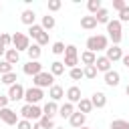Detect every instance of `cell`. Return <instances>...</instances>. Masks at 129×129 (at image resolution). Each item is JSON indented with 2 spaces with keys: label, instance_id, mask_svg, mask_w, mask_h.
<instances>
[{
  "label": "cell",
  "instance_id": "obj_32",
  "mask_svg": "<svg viewBox=\"0 0 129 129\" xmlns=\"http://www.w3.org/2000/svg\"><path fill=\"white\" fill-rule=\"evenodd\" d=\"M83 77H85V79H95V77H97V69H95V64L85 67V69H83Z\"/></svg>",
  "mask_w": 129,
  "mask_h": 129
},
{
  "label": "cell",
  "instance_id": "obj_48",
  "mask_svg": "<svg viewBox=\"0 0 129 129\" xmlns=\"http://www.w3.org/2000/svg\"><path fill=\"white\" fill-rule=\"evenodd\" d=\"M125 93H127V95H129V85H127V87H125Z\"/></svg>",
  "mask_w": 129,
  "mask_h": 129
},
{
  "label": "cell",
  "instance_id": "obj_51",
  "mask_svg": "<svg viewBox=\"0 0 129 129\" xmlns=\"http://www.w3.org/2000/svg\"><path fill=\"white\" fill-rule=\"evenodd\" d=\"M0 10H2V4H0Z\"/></svg>",
  "mask_w": 129,
  "mask_h": 129
},
{
  "label": "cell",
  "instance_id": "obj_2",
  "mask_svg": "<svg viewBox=\"0 0 129 129\" xmlns=\"http://www.w3.org/2000/svg\"><path fill=\"white\" fill-rule=\"evenodd\" d=\"M107 32H109V38L113 40V44L119 46V42H121V38H123V30H121V22H119L117 18L107 22Z\"/></svg>",
  "mask_w": 129,
  "mask_h": 129
},
{
  "label": "cell",
  "instance_id": "obj_27",
  "mask_svg": "<svg viewBox=\"0 0 129 129\" xmlns=\"http://www.w3.org/2000/svg\"><path fill=\"white\" fill-rule=\"evenodd\" d=\"M52 77H58V75H62L64 73V64L60 62V60H54V62H50V71H48Z\"/></svg>",
  "mask_w": 129,
  "mask_h": 129
},
{
  "label": "cell",
  "instance_id": "obj_45",
  "mask_svg": "<svg viewBox=\"0 0 129 129\" xmlns=\"http://www.w3.org/2000/svg\"><path fill=\"white\" fill-rule=\"evenodd\" d=\"M121 60H123V64H125V67H129V54H123V58H121Z\"/></svg>",
  "mask_w": 129,
  "mask_h": 129
},
{
  "label": "cell",
  "instance_id": "obj_44",
  "mask_svg": "<svg viewBox=\"0 0 129 129\" xmlns=\"http://www.w3.org/2000/svg\"><path fill=\"white\" fill-rule=\"evenodd\" d=\"M8 101H10L8 97H4V95H0V109H4V107L8 105Z\"/></svg>",
  "mask_w": 129,
  "mask_h": 129
},
{
  "label": "cell",
  "instance_id": "obj_12",
  "mask_svg": "<svg viewBox=\"0 0 129 129\" xmlns=\"http://www.w3.org/2000/svg\"><path fill=\"white\" fill-rule=\"evenodd\" d=\"M83 97H81V89L77 87V85H73V87H69L67 89V103H79Z\"/></svg>",
  "mask_w": 129,
  "mask_h": 129
},
{
  "label": "cell",
  "instance_id": "obj_16",
  "mask_svg": "<svg viewBox=\"0 0 129 129\" xmlns=\"http://www.w3.org/2000/svg\"><path fill=\"white\" fill-rule=\"evenodd\" d=\"M20 20H22V24H26V26H32V24H36V22H34V20H36V14H34V10H30V8L22 10V14H20Z\"/></svg>",
  "mask_w": 129,
  "mask_h": 129
},
{
  "label": "cell",
  "instance_id": "obj_14",
  "mask_svg": "<svg viewBox=\"0 0 129 129\" xmlns=\"http://www.w3.org/2000/svg\"><path fill=\"white\" fill-rule=\"evenodd\" d=\"M85 121H87V115H83V113H73L71 117H69V123L75 127V129H81V127H85Z\"/></svg>",
  "mask_w": 129,
  "mask_h": 129
},
{
  "label": "cell",
  "instance_id": "obj_5",
  "mask_svg": "<svg viewBox=\"0 0 129 129\" xmlns=\"http://www.w3.org/2000/svg\"><path fill=\"white\" fill-rule=\"evenodd\" d=\"M32 83H34V87H38V89H50L52 85H54V77L50 75V73H46V71H42V73H38L36 77H32Z\"/></svg>",
  "mask_w": 129,
  "mask_h": 129
},
{
  "label": "cell",
  "instance_id": "obj_21",
  "mask_svg": "<svg viewBox=\"0 0 129 129\" xmlns=\"http://www.w3.org/2000/svg\"><path fill=\"white\" fill-rule=\"evenodd\" d=\"M81 28H85V30H93V28H97V20H95V16H81Z\"/></svg>",
  "mask_w": 129,
  "mask_h": 129
},
{
  "label": "cell",
  "instance_id": "obj_52",
  "mask_svg": "<svg viewBox=\"0 0 129 129\" xmlns=\"http://www.w3.org/2000/svg\"><path fill=\"white\" fill-rule=\"evenodd\" d=\"M127 24H129V22H127Z\"/></svg>",
  "mask_w": 129,
  "mask_h": 129
},
{
  "label": "cell",
  "instance_id": "obj_6",
  "mask_svg": "<svg viewBox=\"0 0 129 129\" xmlns=\"http://www.w3.org/2000/svg\"><path fill=\"white\" fill-rule=\"evenodd\" d=\"M12 46L20 52V50H28V46H30V38H28V34H24V32H16V34H12Z\"/></svg>",
  "mask_w": 129,
  "mask_h": 129
},
{
  "label": "cell",
  "instance_id": "obj_15",
  "mask_svg": "<svg viewBox=\"0 0 129 129\" xmlns=\"http://www.w3.org/2000/svg\"><path fill=\"white\" fill-rule=\"evenodd\" d=\"M119 81H121V75H119L117 71L111 69L109 73H105V85H107V87H117Z\"/></svg>",
  "mask_w": 129,
  "mask_h": 129
},
{
  "label": "cell",
  "instance_id": "obj_40",
  "mask_svg": "<svg viewBox=\"0 0 129 129\" xmlns=\"http://www.w3.org/2000/svg\"><path fill=\"white\" fill-rule=\"evenodd\" d=\"M0 42L8 48V46L12 44V36H10V34H6V32H2V34H0Z\"/></svg>",
  "mask_w": 129,
  "mask_h": 129
},
{
  "label": "cell",
  "instance_id": "obj_23",
  "mask_svg": "<svg viewBox=\"0 0 129 129\" xmlns=\"http://www.w3.org/2000/svg\"><path fill=\"white\" fill-rule=\"evenodd\" d=\"M26 52H28V58H30V60H38V58H40V54H42V48L34 42V44H30V46H28V50H26Z\"/></svg>",
  "mask_w": 129,
  "mask_h": 129
},
{
  "label": "cell",
  "instance_id": "obj_7",
  "mask_svg": "<svg viewBox=\"0 0 129 129\" xmlns=\"http://www.w3.org/2000/svg\"><path fill=\"white\" fill-rule=\"evenodd\" d=\"M42 97H44V93H42V89H38V87H30V89L24 91L26 105H36V103L42 101Z\"/></svg>",
  "mask_w": 129,
  "mask_h": 129
},
{
  "label": "cell",
  "instance_id": "obj_39",
  "mask_svg": "<svg viewBox=\"0 0 129 129\" xmlns=\"http://www.w3.org/2000/svg\"><path fill=\"white\" fill-rule=\"evenodd\" d=\"M60 6H62V2H60V0H48V10H50V12L60 10Z\"/></svg>",
  "mask_w": 129,
  "mask_h": 129
},
{
  "label": "cell",
  "instance_id": "obj_24",
  "mask_svg": "<svg viewBox=\"0 0 129 129\" xmlns=\"http://www.w3.org/2000/svg\"><path fill=\"white\" fill-rule=\"evenodd\" d=\"M95 60H97V54H95V52H91V50H85V52H81V62H83L85 67H89V64H95Z\"/></svg>",
  "mask_w": 129,
  "mask_h": 129
},
{
  "label": "cell",
  "instance_id": "obj_42",
  "mask_svg": "<svg viewBox=\"0 0 129 129\" xmlns=\"http://www.w3.org/2000/svg\"><path fill=\"white\" fill-rule=\"evenodd\" d=\"M16 129H32V123L26 121V119H20V121L16 123Z\"/></svg>",
  "mask_w": 129,
  "mask_h": 129
},
{
  "label": "cell",
  "instance_id": "obj_3",
  "mask_svg": "<svg viewBox=\"0 0 129 129\" xmlns=\"http://www.w3.org/2000/svg\"><path fill=\"white\" fill-rule=\"evenodd\" d=\"M62 64L69 67V69H75L79 64V50H77L75 44H67L64 46V60H62Z\"/></svg>",
  "mask_w": 129,
  "mask_h": 129
},
{
  "label": "cell",
  "instance_id": "obj_37",
  "mask_svg": "<svg viewBox=\"0 0 129 129\" xmlns=\"http://www.w3.org/2000/svg\"><path fill=\"white\" fill-rule=\"evenodd\" d=\"M8 73H12V64L6 60H0V75H8Z\"/></svg>",
  "mask_w": 129,
  "mask_h": 129
},
{
  "label": "cell",
  "instance_id": "obj_47",
  "mask_svg": "<svg viewBox=\"0 0 129 129\" xmlns=\"http://www.w3.org/2000/svg\"><path fill=\"white\" fill-rule=\"evenodd\" d=\"M4 52H6V46H4V44H2V42H0V56H2V54H4Z\"/></svg>",
  "mask_w": 129,
  "mask_h": 129
},
{
  "label": "cell",
  "instance_id": "obj_18",
  "mask_svg": "<svg viewBox=\"0 0 129 129\" xmlns=\"http://www.w3.org/2000/svg\"><path fill=\"white\" fill-rule=\"evenodd\" d=\"M48 97H50V101H60L62 97H64V89L60 87V85H52L50 89H48Z\"/></svg>",
  "mask_w": 129,
  "mask_h": 129
},
{
  "label": "cell",
  "instance_id": "obj_50",
  "mask_svg": "<svg viewBox=\"0 0 129 129\" xmlns=\"http://www.w3.org/2000/svg\"><path fill=\"white\" fill-rule=\"evenodd\" d=\"M81 129H89V127H81Z\"/></svg>",
  "mask_w": 129,
  "mask_h": 129
},
{
  "label": "cell",
  "instance_id": "obj_33",
  "mask_svg": "<svg viewBox=\"0 0 129 129\" xmlns=\"http://www.w3.org/2000/svg\"><path fill=\"white\" fill-rule=\"evenodd\" d=\"M42 32V26L40 24H32V26H28V36H32L34 40H36V36Z\"/></svg>",
  "mask_w": 129,
  "mask_h": 129
},
{
  "label": "cell",
  "instance_id": "obj_49",
  "mask_svg": "<svg viewBox=\"0 0 129 129\" xmlns=\"http://www.w3.org/2000/svg\"><path fill=\"white\" fill-rule=\"evenodd\" d=\"M54 129H64V127H54Z\"/></svg>",
  "mask_w": 129,
  "mask_h": 129
},
{
  "label": "cell",
  "instance_id": "obj_38",
  "mask_svg": "<svg viewBox=\"0 0 129 129\" xmlns=\"http://www.w3.org/2000/svg\"><path fill=\"white\" fill-rule=\"evenodd\" d=\"M117 20H119V22H129V4L119 12V18H117Z\"/></svg>",
  "mask_w": 129,
  "mask_h": 129
},
{
  "label": "cell",
  "instance_id": "obj_43",
  "mask_svg": "<svg viewBox=\"0 0 129 129\" xmlns=\"http://www.w3.org/2000/svg\"><path fill=\"white\" fill-rule=\"evenodd\" d=\"M125 6H127V2H125V0H113V8H115V10H119V12H121Z\"/></svg>",
  "mask_w": 129,
  "mask_h": 129
},
{
  "label": "cell",
  "instance_id": "obj_8",
  "mask_svg": "<svg viewBox=\"0 0 129 129\" xmlns=\"http://www.w3.org/2000/svg\"><path fill=\"white\" fill-rule=\"evenodd\" d=\"M0 119H2V123H6V125H16V123L20 121L18 115H16V111H12V109H8V107L0 109Z\"/></svg>",
  "mask_w": 129,
  "mask_h": 129
},
{
  "label": "cell",
  "instance_id": "obj_20",
  "mask_svg": "<svg viewBox=\"0 0 129 129\" xmlns=\"http://www.w3.org/2000/svg\"><path fill=\"white\" fill-rule=\"evenodd\" d=\"M4 60L10 62V64H16V62L20 60V52H18L16 48H6V52H4Z\"/></svg>",
  "mask_w": 129,
  "mask_h": 129
},
{
  "label": "cell",
  "instance_id": "obj_35",
  "mask_svg": "<svg viewBox=\"0 0 129 129\" xmlns=\"http://www.w3.org/2000/svg\"><path fill=\"white\" fill-rule=\"evenodd\" d=\"M38 123H40L44 129H54V119H48V117H44V115L38 119Z\"/></svg>",
  "mask_w": 129,
  "mask_h": 129
},
{
  "label": "cell",
  "instance_id": "obj_1",
  "mask_svg": "<svg viewBox=\"0 0 129 129\" xmlns=\"http://www.w3.org/2000/svg\"><path fill=\"white\" fill-rule=\"evenodd\" d=\"M107 46H109V38L105 34H93L87 38V50H91L95 54L99 50H107Z\"/></svg>",
  "mask_w": 129,
  "mask_h": 129
},
{
  "label": "cell",
  "instance_id": "obj_29",
  "mask_svg": "<svg viewBox=\"0 0 129 129\" xmlns=\"http://www.w3.org/2000/svg\"><path fill=\"white\" fill-rule=\"evenodd\" d=\"M87 8H89L91 16H95V14L103 8V4H101V0H89V2H87Z\"/></svg>",
  "mask_w": 129,
  "mask_h": 129
},
{
  "label": "cell",
  "instance_id": "obj_4",
  "mask_svg": "<svg viewBox=\"0 0 129 129\" xmlns=\"http://www.w3.org/2000/svg\"><path fill=\"white\" fill-rule=\"evenodd\" d=\"M20 115H22V119H26V121L32 123V121H38L42 117V109L38 105H24L20 109Z\"/></svg>",
  "mask_w": 129,
  "mask_h": 129
},
{
  "label": "cell",
  "instance_id": "obj_11",
  "mask_svg": "<svg viewBox=\"0 0 129 129\" xmlns=\"http://www.w3.org/2000/svg\"><path fill=\"white\" fill-rule=\"evenodd\" d=\"M105 56L109 58V62H115V60H121V58H123V50H121L117 44H113V46H107Z\"/></svg>",
  "mask_w": 129,
  "mask_h": 129
},
{
  "label": "cell",
  "instance_id": "obj_34",
  "mask_svg": "<svg viewBox=\"0 0 129 129\" xmlns=\"http://www.w3.org/2000/svg\"><path fill=\"white\" fill-rule=\"evenodd\" d=\"M69 77H71L73 81H81V79H83V69H79V67L71 69V71H69Z\"/></svg>",
  "mask_w": 129,
  "mask_h": 129
},
{
  "label": "cell",
  "instance_id": "obj_41",
  "mask_svg": "<svg viewBox=\"0 0 129 129\" xmlns=\"http://www.w3.org/2000/svg\"><path fill=\"white\" fill-rule=\"evenodd\" d=\"M52 54H64V44L62 42H54L52 44Z\"/></svg>",
  "mask_w": 129,
  "mask_h": 129
},
{
  "label": "cell",
  "instance_id": "obj_22",
  "mask_svg": "<svg viewBox=\"0 0 129 129\" xmlns=\"http://www.w3.org/2000/svg\"><path fill=\"white\" fill-rule=\"evenodd\" d=\"M73 113H75V105H73V103H64V105L58 107V115H60L62 119H69Z\"/></svg>",
  "mask_w": 129,
  "mask_h": 129
},
{
  "label": "cell",
  "instance_id": "obj_9",
  "mask_svg": "<svg viewBox=\"0 0 129 129\" xmlns=\"http://www.w3.org/2000/svg\"><path fill=\"white\" fill-rule=\"evenodd\" d=\"M24 91L26 89L20 83H14V85L8 87V99L10 101H20V99H24Z\"/></svg>",
  "mask_w": 129,
  "mask_h": 129
},
{
  "label": "cell",
  "instance_id": "obj_31",
  "mask_svg": "<svg viewBox=\"0 0 129 129\" xmlns=\"http://www.w3.org/2000/svg\"><path fill=\"white\" fill-rule=\"evenodd\" d=\"M111 129H129V121H125V119H113L111 121Z\"/></svg>",
  "mask_w": 129,
  "mask_h": 129
},
{
  "label": "cell",
  "instance_id": "obj_30",
  "mask_svg": "<svg viewBox=\"0 0 129 129\" xmlns=\"http://www.w3.org/2000/svg\"><path fill=\"white\" fill-rule=\"evenodd\" d=\"M16 81H18V77H16V73H14V71H12V73H8V75H2V79H0V83H4V85H8V87H10V85H14Z\"/></svg>",
  "mask_w": 129,
  "mask_h": 129
},
{
  "label": "cell",
  "instance_id": "obj_28",
  "mask_svg": "<svg viewBox=\"0 0 129 129\" xmlns=\"http://www.w3.org/2000/svg\"><path fill=\"white\" fill-rule=\"evenodd\" d=\"M95 20H97V24H107V22H109V10H107V8H101V10L95 14Z\"/></svg>",
  "mask_w": 129,
  "mask_h": 129
},
{
  "label": "cell",
  "instance_id": "obj_17",
  "mask_svg": "<svg viewBox=\"0 0 129 129\" xmlns=\"http://www.w3.org/2000/svg\"><path fill=\"white\" fill-rule=\"evenodd\" d=\"M95 69H97V73L101 71V73H109L111 71V62H109V58L107 56H97V60H95Z\"/></svg>",
  "mask_w": 129,
  "mask_h": 129
},
{
  "label": "cell",
  "instance_id": "obj_46",
  "mask_svg": "<svg viewBox=\"0 0 129 129\" xmlns=\"http://www.w3.org/2000/svg\"><path fill=\"white\" fill-rule=\"evenodd\" d=\"M32 129H44V127H42L38 121H34V123H32Z\"/></svg>",
  "mask_w": 129,
  "mask_h": 129
},
{
  "label": "cell",
  "instance_id": "obj_19",
  "mask_svg": "<svg viewBox=\"0 0 129 129\" xmlns=\"http://www.w3.org/2000/svg\"><path fill=\"white\" fill-rule=\"evenodd\" d=\"M42 115L48 117V119H52L54 115H58V105H56L54 101H48V103L42 107Z\"/></svg>",
  "mask_w": 129,
  "mask_h": 129
},
{
  "label": "cell",
  "instance_id": "obj_25",
  "mask_svg": "<svg viewBox=\"0 0 129 129\" xmlns=\"http://www.w3.org/2000/svg\"><path fill=\"white\" fill-rule=\"evenodd\" d=\"M77 107H79V113H83V115H87V113H91L93 111V105H91V99H81L79 103H77Z\"/></svg>",
  "mask_w": 129,
  "mask_h": 129
},
{
  "label": "cell",
  "instance_id": "obj_26",
  "mask_svg": "<svg viewBox=\"0 0 129 129\" xmlns=\"http://www.w3.org/2000/svg\"><path fill=\"white\" fill-rule=\"evenodd\" d=\"M54 24H56L54 16H50V14L42 16V22H40V26H42V30H44V32H46V30H52V28H54Z\"/></svg>",
  "mask_w": 129,
  "mask_h": 129
},
{
  "label": "cell",
  "instance_id": "obj_10",
  "mask_svg": "<svg viewBox=\"0 0 129 129\" xmlns=\"http://www.w3.org/2000/svg\"><path fill=\"white\" fill-rule=\"evenodd\" d=\"M22 73L24 75H30V77H36L38 73H42V64L38 60H28L24 67H22Z\"/></svg>",
  "mask_w": 129,
  "mask_h": 129
},
{
  "label": "cell",
  "instance_id": "obj_13",
  "mask_svg": "<svg viewBox=\"0 0 129 129\" xmlns=\"http://www.w3.org/2000/svg\"><path fill=\"white\" fill-rule=\"evenodd\" d=\"M91 105H93V109H95V107H97V109H103V107L107 105V95L101 93V91L93 93V97H91Z\"/></svg>",
  "mask_w": 129,
  "mask_h": 129
},
{
  "label": "cell",
  "instance_id": "obj_36",
  "mask_svg": "<svg viewBox=\"0 0 129 129\" xmlns=\"http://www.w3.org/2000/svg\"><path fill=\"white\" fill-rule=\"evenodd\" d=\"M36 44H38V46H44V44H48V32H44V30H42V32L36 36Z\"/></svg>",
  "mask_w": 129,
  "mask_h": 129
}]
</instances>
